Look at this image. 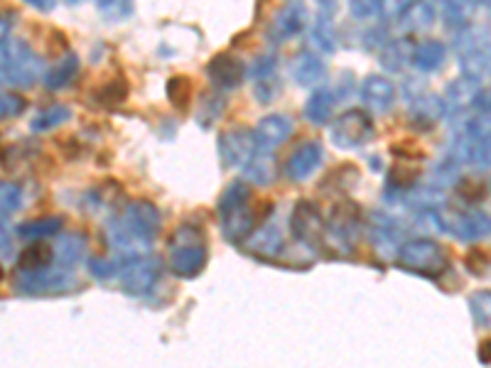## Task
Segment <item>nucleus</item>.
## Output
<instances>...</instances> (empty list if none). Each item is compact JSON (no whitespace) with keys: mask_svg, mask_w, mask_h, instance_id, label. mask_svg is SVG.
<instances>
[{"mask_svg":"<svg viewBox=\"0 0 491 368\" xmlns=\"http://www.w3.org/2000/svg\"><path fill=\"white\" fill-rule=\"evenodd\" d=\"M160 228H162V216L158 207L148 199H133L106 221L104 234L116 253H121L123 261H128L150 253V245L160 236Z\"/></svg>","mask_w":491,"mask_h":368,"instance_id":"f257e3e1","label":"nucleus"},{"mask_svg":"<svg viewBox=\"0 0 491 368\" xmlns=\"http://www.w3.org/2000/svg\"><path fill=\"white\" fill-rule=\"evenodd\" d=\"M209 258V241L202 228L180 224L167 238V268L180 281H192L202 275Z\"/></svg>","mask_w":491,"mask_h":368,"instance_id":"f03ea898","label":"nucleus"},{"mask_svg":"<svg viewBox=\"0 0 491 368\" xmlns=\"http://www.w3.org/2000/svg\"><path fill=\"white\" fill-rule=\"evenodd\" d=\"M44 64L25 40L10 42L8 18H3V84L13 88H30L44 79Z\"/></svg>","mask_w":491,"mask_h":368,"instance_id":"7ed1b4c3","label":"nucleus"},{"mask_svg":"<svg viewBox=\"0 0 491 368\" xmlns=\"http://www.w3.org/2000/svg\"><path fill=\"white\" fill-rule=\"evenodd\" d=\"M452 50L457 52L462 77L479 84L491 79V40L482 27H459L452 37Z\"/></svg>","mask_w":491,"mask_h":368,"instance_id":"20e7f679","label":"nucleus"},{"mask_svg":"<svg viewBox=\"0 0 491 368\" xmlns=\"http://www.w3.org/2000/svg\"><path fill=\"white\" fill-rule=\"evenodd\" d=\"M395 263H398L401 271L435 281V278H440L442 272L448 271V253H445V248H442L438 241H432V238L425 236L408 238V241H403L401 248H398Z\"/></svg>","mask_w":491,"mask_h":368,"instance_id":"39448f33","label":"nucleus"},{"mask_svg":"<svg viewBox=\"0 0 491 368\" xmlns=\"http://www.w3.org/2000/svg\"><path fill=\"white\" fill-rule=\"evenodd\" d=\"M13 288L25 298H57L67 295L74 288H79V281L74 275V268L67 265H50L40 271H18L13 278Z\"/></svg>","mask_w":491,"mask_h":368,"instance_id":"423d86ee","label":"nucleus"},{"mask_svg":"<svg viewBox=\"0 0 491 368\" xmlns=\"http://www.w3.org/2000/svg\"><path fill=\"white\" fill-rule=\"evenodd\" d=\"M435 228L448 234L455 241L474 244L491 234L489 216L479 209H452V207H438L432 211Z\"/></svg>","mask_w":491,"mask_h":368,"instance_id":"0eeeda50","label":"nucleus"},{"mask_svg":"<svg viewBox=\"0 0 491 368\" xmlns=\"http://www.w3.org/2000/svg\"><path fill=\"white\" fill-rule=\"evenodd\" d=\"M288 228L292 238L307 251H322L327 241V219L320 204L312 199H300L290 211Z\"/></svg>","mask_w":491,"mask_h":368,"instance_id":"6e6552de","label":"nucleus"},{"mask_svg":"<svg viewBox=\"0 0 491 368\" xmlns=\"http://www.w3.org/2000/svg\"><path fill=\"white\" fill-rule=\"evenodd\" d=\"M366 216L357 202H337L327 214V236L342 251H354V245L364 236Z\"/></svg>","mask_w":491,"mask_h":368,"instance_id":"1a4fd4ad","label":"nucleus"},{"mask_svg":"<svg viewBox=\"0 0 491 368\" xmlns=\"http://www.w3.org/2000/svg\"><path fill=\"white\" fill-rule=\"evenodd\" d=\"M374 135H376V128H374L371 115L366 111H359V108L344 111L329 125V141L339 150L364 148L374 141Z\"/></svg>","mask_w":491,"mask_h":368,"instance_id":"9d476101","label":"nucleus"},{"mask_svg":"<svg viewBox=\"0 0 491 368\" xmlns=\"http://www.w3.org/2000/svg\"><path fill=\"white\" fill-rule=\"evenodd\" d=\"M160 272H162V263L150 253L123 261L121 271H118L123 292L131 295V298L148 295L150 290L155 288V282L160 281Z\"/></svg>","mask_w":491,"mask_h":368,"instance_id":"9b49d317","label":"nucleus"},{"mask_svg":"<svg viewBox=\"0 0 491 368\" xmlns=\"http://www.w3.org/2000/svg\"><path fill=\"white\" fill-rule=\"evenodd\" d=\"M217 148H219V160L224 167H241L264 150L261 141L255 131H248V128H231V131L221 133L219 141H217Z\"/></svg>","mask_w":491,"mask_h":368,"instance_id":"f8f14e48","label":"nucleus"},{"mask_svg":"<svg viewBox=\"0 0 491 368\" xmlns=\"http://www.w3.org/2000/svg\"><path fill=\"white\" fill-rule=\"evenodd\" d=\"M246 61L238 60L236 54L219 52L217 57H211L209 64L204 67V74L209 79L211 88H217L221 94L234 91L246 81Z\"/></svg>","mask_w":491,"mask_h":368,"instance_id":"ddd939ff","label":"nucleus"},{"mask_svg":"<svg viewBox=\"0 0 491 368\" xmlns=\"http://www.w3.org/2000/svg\"><path fill=\"white\" fill-rule=\"evenodd\" d=\"M219 216V228L224 241L234 245H241L246 238L254 234L255 228V209L251 207V199H246L241 204H234L228 209L217 211Z\"/></svg>","mask_w":491,"mask_h":368,"instance_id":"4468645a","label":"nucleus"},{"mask_svg":"<svg viewBox=\"0 0 491 368\" xmlns=\"http://www.w3.org/2000/svg\"><path fill=\"white\" fill-rule=\"evenodd\" d=\"M241 251L261 263H275L285 251V238H283L281 228L264 224L261 228H254V234L241 244Z\"/></svg>","mask_w":491,"mask_h":368,"instance_id":"2eb2a0df","label":"nucleus"},{"mask_svg":"<svg viewBox=\"0 0 491 368\" xmlns=\"http://www.w3.org/2000/svg\"><path fill=\"white\" fill-rule=\"evenodd\" d=\"M322 160H325L322 143L302 141L290 152L288 162H285V177L292 179V182H305V179H310L322 167Z\"/></svg>","mask_w":491,"mask_h":368,"instance_id":"dca6fc26","label":"nucleus"},{"mask_svg":"<svg viewBox=\"0 0 491 368\" xmlns=\"http://www.w3.org/2000/svg\"><path fill=\"white\" fill-rule=\"evenodd\" d=\"M398 88L384 74H368L359 84V98L371 114H388L395 104Z\"/></svg>","mask_w":491,"mask_h":368,"instance_id":"f3484780","label":"nucleus"},{"mask_svg":"<svg viewBox=\"0 0 491 368\" xmlns=\"http://www.w3.org/2000/svg\"><path fill=\"white\" fill-rule=\"evenodd\" d=\"M366 236L376 251L384 253H398L401 248V224L386 214V211H371L366 216Z\"/></svg>","mask_w":491,"mask_h":368,"instance_id":"a211bd4d","label":"nucleus"},{"mask_svg":"<svg viewBox=\"0 0 491 368\" xmlns=\"http://www.w3.org/2000/svg\"><path fill=\"white\" fill-rule=\"evenodd\" d=\"M307 30H310V10L305 3L292 0L273 20L271 37L275 42H290L295 37L305 35Z\"/></svg>","mask_w":491,"mask_h":368,"instance_id":"6ab92c4d","label":"nucleus"},{"mask_svg":"<svg viewBox=\"0 0 491 368\" xmlns=\"http://www.w3.org/2000/svg\"><path fill=\"white\" fill-rule=\"evenodd\" d=\"M288 74L300 88H317L322 87V81L327 79V64L312 50H302L290 60Z\"/></svg>","mask_w":491,"mask_h":368,"instance_id":"aec40b11","label":"nucleus"},{"mask_svg":"<svg viewBox=\"0 0 491 368\" xmlns=\"http://www.w3.org/2000/svg\"><path fill=\"white\" fill-rule=\"evenodd\" d=\"M479 81L467 79V77H459V79L449 81L445 91H442V104H445V115L448 118H455V115L467 114L469 108H474V101H477V94H479Z\"/></svg>","mask_w":491,"mask_h":368,"instance_id":"412c9836","label":"nucleus"},{"mask_svg":"<svg viewBox=\"0 0 491 368\" xmlns=\"http://www.w3.org/2000/svg\"><path fill=\"white\" fill-rule=\"evenodd\" d=\"M292 118L285 114H268L264 115L258 125H255V135H258V141L264 145L265 150H273L283 145V143L288 141L290 135H292Z\"/></svg>","mask_w":491,"mask_h":368,"instance_id":"4be33fe9","label":"nucleus"},{"mask_svg":"<svg viewBox=\"0 0 491 368\" xmlns=\"http://www.w3.org/2000/svg\"><path fill=\"white\" fill-rule=\"evenodd\" d=\"M241 175L248 184H255V187H271L278 175H281V167H278V160L273 155V150H261L251 162H246L241 167Z\"/></svg>","mask_w":491,"mask_h":368,"instance_id":"5701e85b","label":"nucleus"},{"mask_svg":"<svg viewBox=\"0 0 491 368\" xmlns=\"http://www.w3.org/2000/svg\"><path fill=\"white\" fill-rule=\"evenodd\" d=\"M448 61V44L440 40H422L412 50L411 67L418 74H435Z\"/></svg>","mask_w":491,"mask_h":368,"instance_id":"b1692460","label":"nucleus"},{"mask_svg":"<svg viewBox=\"0 0 491 368\" xmlns=\"http://www.w3.org/2000/svg\"><path fill=\"white\" fill-rule=\"evenodd\" d=\"M334 104H337V97H334L332 88L317 87L310 91V97H307L305 106H302V115L312 125H327V123L332 121Z\"/></svg>","mask_w":491,"mask_h":368,"instance_id":"393cba45","label":"nucleus"},{"mask_svg":"<svg viewBox=\"0 0 491 368\" xmlns=\"http://www.w3.org/2000/svg\"><path fill=\"white\" fill-rule=\"evenodd\" d=\"M412 50L415 44L411 42V37H398V40H388L381 50H378V61L384 71H391V74H401L405 67H411L412 61Z\"/></svg>","mask_w":491,"mask_h":368,"instance_id":"a878e982","label":"nucleus"},{"mask_svg":"<svg viewBox=\"0 0 491 368\" xmlns=\"http://www.w3.org/2000/svg\"><path fill=\"white\" fill-rule=\"evenodd\" d=\"M411 121L418 125V128H432L438 125L442 118H445V104H442V97H435V94H422L421 98L411 101Z\"/></svg>","mask_w":491,"mask_h":368,"instance_id":"bb28decb","label":"nucleus"},{"mask_svg":"<svg viewBox=\"0 0 491 368\" xmlns=\"http://www.w3.org/2000/svg\"><path fill=\"white\" fill-rule=\"evenodd\" d=\"M87 245L88 238L84 234H79V231H64L57 238V244H54V261L60 265H67V268H74L87 253Z\"/></svg>","mask_w":491,"mask_h":368,"instance_id":"cd10ccee","label":"nucleus"},{"mask_svg":"<svg viewBox=\"0 0 491 368\" xmlns=\"http://www.w3.org/2000/svg\"><path fill=\"white\" fill-rule=\"evenodd\" d=\"M77 77H79V57L64 52V57L57 64L44 71V87L50 91H61V88H69L77 81Z\"/></svg>","mask_w":491,"mask_h":368,"instance_id":"c85d7f7f","label":"nucleus"},{"mask_svg":"<svg viewBox=\"0 0 491 368\" xmlns=\"http://www.w3.org/2000/svg\"><path fill=\"white\" fill-rule=\"evenodd\" d=\"M64 228L61 216H40V219L23 221L18 226V236L25 241H42V238L60 236Z\"/></svg>","mask_w":491,"mask_h":368,"instance_id":"c756f323","label":"nucleus"},{"mask_svg":"<svg viewBox=\"0 0 491 368\" xmlns=\"http://www.w3.org/2000/svg\"><path fill=\"white\" fill-rule=\"evenodd\" d=\"M401 27L405 32H422V30H430L432 23H435V8L430 0H415L411 8L405 10L401 15Z\"/></svg>","mask_w":491,"mask_h":368,"instance_id":"7c9ffc66","label":"nucleus"},{"mask_svg":"<svg viewBox=\"0 0 491 368\" xmlns=\"http://www.w3.org/2000/svg\"><path fill=\"white\" fill-rule=\"evenodd\" d=\"M307 35H310V47H312V52H317L320 57L322 54H334L337 50V32H334L332 18H325V15H320L317 23L310 30H307Z\"/></svg>","mask_w":491,"mask_h":368,"instance_id":"2f4dec72","label":"nucleus"},{"mask_svg":"<svg viewBox=\"0 0 491 368\" xmlns=\"http://www.w3.org/2000/svg\"><path fill=\"white\" fill-rule=\"evenodd\" d=\"M442 23L448 27H465L472 23L479 0H442Z\"/></svg>","mask_w":491,"mask_h":368,"instance_id":"473e14b6","label":"nucleus"},{"mask_svg":"<svg viewBox=\"0 0 491 368\" xmlns=\"http://www.w3.org/2000/svg\"><path fill=\"white\" fill-rule=\"evenodd\" d=\"M71 121V108L64 104H54V106H47V108H42V111H37L35 115H32V121H30V128L35 133H50V131H57V128H61L64 123Z\"/></svg>","mask_w":491,"mask_h":368,"instance_id":"72a5a7b5","label":"nucleus"},{"mask_svg":"<svg viewBox=\"0 0 491 368\" xmlns=\"http://www.w3.org/2000/svg\"><path fill=\"white\" fill-rule=\"evenodd\" d=\"M357 182H359V172H357V167L339 165V167H334L332 172L322 179L320 189H322L325 194H347Z\"/></svg>","mask_w":491,"mask_h":368,"instance_id":"f704fd0d","label":"nucleus"},{"mask_svg":"<svg viewBox=\"0 0 491 368\" xmlns=\"http://www.w3.org/2000/svg\"><path fill=\"white\" fill-rule=\"evenodd\" d=\"M224 108H227V101L221 97V91L211 88L209 94H204V97L199 98V108H197V115H194V118H197V123H199L202 128H211V125L221 118Z\"/></svg>","mask_w":491,"mask_h":368,"instance_id":"c9c22d12","label":"nucleus"},{"mask_svg":"<svg viewBox=\"0 0 491 368\" xmlns=\"http://www.w3.org/2000/svg\"><path fill=\"white\" fill-rule=\"evenodd\" d=\"M54 261V245L35 244L27 245L25 251L18 258V271H40V268H50Z\"/></svg>","mask_w":491,"mask_h":368,"instance_id":"e433bc0d","label":"nucleus"},{"mask_svg":"<svg viewBox=\"0 0 491 368\" xmlns=\"http://www.w3.org/2000/svg\"><path fill=\"white\" fill-rule=\"evenodd\" d=\"M165 94L167 101H170V106H172L175 111H187V108H190V101H192V81L177 74V77H172V79L167 81Z\"/></svg>","mask_w":491,"mask_h":368,"instance_id":"4c0bfd02","label":"nucleus"},{"mask_svg":"<svg viewBox=\"0 0 491 368\" xmlns=\"http://www.w3.org/2000/svg\"><path fill=\"white\" fill-rule=\"evenodd\" d=\"M469 315H472L474 325L479 329H491V290H479L474 292L469 302Z\"/></svg>","mask_w":491,"mask_h":368,"instance_id":"58836bf2","label":"nucleus"},{"mask_svg":"<svg viewBox=\"0 0 491 368\" xmlns=\"http://www.w3.org/2000/svg\"><path fill=\"white\" fill-rule=\"evenodd\" d=\"M97 10L108 23H123V20L133 18L135 3L133 0H97Z\"/></svg>","mask_w":491,"mask_h":368,"instance_id":"ea45409f","label":"nucleus"},{"mask_svg":"<svg viewBox=\"0 0 491 368\" xmlns=\"http://www.w3.org/2000/svg\"><path fill=\"white\" fill-rule=\"evenodd\" d=\"M384 0H349V15L357 23H374L381 18Z\"/></svg>","mask_w":491,"mask_h":368,"instance_id":"a19ab883","label":"nucleus"},{"mask_svg":"<svg viewBox=\"0 0 491 368\" xmlns=\"http://www.w3.org/2000/svg\"><path fill=\"white\" fill-rule=\"evenodd\" d=\"M128 98V84L123 79L106 81L104 87L97 88V101L101 106H118Z\"/></svg>","mask_w":491,"mask_h":368,"instance_id":"79ce46f5","label":"nucleus"},{"mask_svg":"<svg viewBox=\"0 0 491 368\" xmlns=\"http://www.w3.org/2000/svg\"><path fill=\"white\" fill-rule=\"evenodd\" d=\"M23 207V189L18 184L13 182H3L0 187V209H3V219L13 216L15 211H20Z\"/></svg>","mask_w":491,"mask_h":368,"instance_id":"37998d69","label":"nucleus"},{"mask_svg":"<svg viewBox=\"0 0 491 368\" xmlns=\"http://www.w3.org/2000/svg\"><path fill=\"white\" fill-rule=\"evenodd\" d=\"M465 133L477 141L491 143V111H477V114L465 123Z\"/></svg>","mask_w":491,"mask_h":368,"instance_id":"c03bdc74","label":"nucleus"},{"mask_svg":"<svg viewBox=\"0 0 491 368\" xmlns=\"http://www.w3.org/2000/svg\"><path fill=\"white\" fill-rule=\"evenodd\" d=\"M248 77L255 81L278 77V57L275 54H261V57H255L254 64L248 67Z\"/></svg>","mask_w":491,"mask_h":368,"instance_id":"a18cd8bd","label":"nucleus"},{"mask_svg":"<svg viewBox=\"0 0 491 368\" xmlns=\"http://www.w3.org/2000/svg\"><path fill=\"white\" fill-rule=\"evenodd\" d=\"M281 81H278V77H271V79H258L254 87V97L258 104H273L275 98L281 97Z\"/></svg>","mask_w":491,"mask_h":368,"instance_id":"49530a36","label":"nucleus"},{"mask_svg":"<svg viewBox=\"0 0 491 368\" xmlns=\"http://www.w3.org/2000/svg\"><path fill=\"white\" fill-rule=\"evenodd\" d=\"M23 111H27V101L15 91H5L3 97H0V115H3V121H8V118H18Z\"/></svg>","mask_w":491,"mask_h":368,"instance_id":"de8ad7c7","label":"nucleus"},{"mask_svg":"<svg viewBox=\"0 0 491 368\" xmlns=\"http://www.w3.org/2000/svg\"><path fill=\"white\" fill-rule=\"evenodd\" d=\"M88 272L97 278V281H108V278H114L116 272L121 271V268H116L111 261H106V258H88Z\"/></svg>","mask_w":491,"mask_h":368,"instance_id":"09e8293b","label":"nucleus"},{"mask_svg":"<svg viewBox=\"0 0 491 368\" xmlns=\"http://www.w3.org/2000/svg\"><path fill=\"white\" fill-rule=\"evenodd\" d=\"M415 0H384V10H381V18L386 20H401L405 10L411 8Z\"/></svg>","mask_w":491,"mask_h":368,"instance_id":"8fccbe9b","label":"nucleus"},{"mask_svg":"<svg viewBox=\"0 0 491 368\" xmlns=\"http://www.w3.org/2000/svg\"><path fill=\"white\" fill-rule=\"evenodd\" d=\"M421 148V145H415L412 141H403V143H394L391 145V152H394L395 158H405V160H421L422 152H411V150Z\"/></svg>","mask_w":491,"mask_h":368,"instance_id":"3c124183","label":"nucleus"},{"mask_svg":"<svg viewBox=\"0 0 491 368\" xmlns=\"http://www.w3.org/2000/svg\"><path fill=\"white\" fill-rule=\"evenodd\" d=\"M486 263H489V261L484 258L482 251H472V253H467L465 258V265L474 272V275H482V272L486 271Z\"/></svg>","mask_w":491,"mask_h":368,"instance_id":"603ef678","label":"nucleus"},{"mask_svg":"<svg viewBox=\"0 0 491 368\" xmlns=\"http://www.w3.org/2000/svg\"><path fill=\"white\" fill-rule=\"evenodd\" d=\"M403 94L408 101H415L425 94V87H422L421 79H405L403 81Z\"/></svg>","mask_w":491,"mask_h":368,"instance_id":"864d4df0","label":"nucleus"},{"mask_svg":"<svg viewBox=\"0 0 491 368\" xmlns=\"http://www.w3.org/2000/svg\"><path fill=\"white\" fill-rule=\"evenodd\" d=\"M474 108H477V111H491V87L479 88L477 101H474Z\"/></svg>","mask_w":491,"mask_h":368,"instance_id":"5fc2aeb1","label":"nucleus"},{"mask_svg":"<svg viewBox=\"0 0 491 368\" xmlns=\"http://www.w3.org/2000/svg\"><path fill=\"white\" fill-rule=\"evenodd\" d=\"M25 5L35 8L37 13H52L57 8V0H23Z\"/></svg>","mask_w":491,"mask_h":368,"instance_id":"6e6d98bb","label":"nucleus"},{"mask_svg":"<svg viewBox=\"0 0 491 368\" xmlns=\"http://www.w3.org/2000/svg\"><path fill=\"white\" fill-rule=\"evenodd\" d=\"M477 356H479V361H482V363H491V339H486L484 344H479V354H477Z\"/></svg>","mask_w":491,"mask_h":368,"instance_id":"4d7b16f0","label":"nucleus"},{"mask_svg":"<svg viewBox=\"0 0 491 368\" xmlns=\"http://www.w3.org/2000/svg\"><path fill=\"white\" fill-rule=\"evenodd\" d=\"M317 3H320V8H332L337 0H317Z\"/></svg>","mask_w":491,"mask_h":368,"instance_id":"13d9d810","label":"nucleus"},{"mask_svg":"<svg viewBox=\"0 0 491 368\" xmlns=\"http://www.w3.org/2000/svg\"><path fill=\"white\" fill-rule=\"evenodd\" d=\"M67 3H69V5H79L81 0H67Z\"/></svg>","mask_w":491,"mask_h":368,"instance_id":"bf43d9fd","label":"nucleus"},{"mask_svg":"<svg viewBox=\"0 0 491 368\" xmlns=\"http://www.w3.org/2000/svg\"><path fill=\"white\" fill-rule=\"evenodd\" d=\"M479 3H482V5H491V0H479Z\"/></svg>","mask_w":491,"mask_h":368,"instance_id":"052dcab7","label":"nucleus"},{"mask_svg":"<svg viewBox=\"0 0 491 368\" xmlns=\"http://www.w3.org/2000/svg\"><path fill=\"white\" fill-rule=\"evenodd\" d=\"M430 3H432V0H430ZM438 3H442V0H438Z\"/></svg>","mask_w":491,"mask_h":368,"instance_id":"680f3d73","label":"nucleus"},{"mask_svg":"<svg viewBox=\"0 0 491 368\" xmlns=\"http://www.w3.org/2000/svg\"><path fill=\"white\" fill-rule=\"evenodd\" d=\"M489 187H491V179H489Z\"/></svg>","mask_w":491,"mask_h":368,"instance_id":"e2e57ef3","label":"nucleus"},{"mask_svg":"<svg viewBox=\"0 0 491 368\" xmlns=\"http://www.w3.org/2000/svg\"><path fill=\"white\" fill-rule=\"evenodd\" d=\"M489 10H491V5H489Z\"/></svg>","mask_w":491,"mask_h":368,"instance_id":"0e129e2a","label":"nucleus"}]
</instances>
